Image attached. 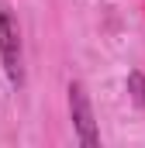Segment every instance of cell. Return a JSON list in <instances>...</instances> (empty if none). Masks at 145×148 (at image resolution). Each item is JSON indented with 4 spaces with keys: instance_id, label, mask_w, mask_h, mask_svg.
<instances>
[{
    "instance_id": "cell-1",
    "label": "cell",
    "mask_w": 145,
    "mask_h": 148,
    "mask_svg": "<svg viewBox=\"0 0 145 148\" xmlns=\"http://www.w3.org/2000/svg\"><path fill=\"white\" fill-rule=\"evenodd\" d=\"M0 62L3 73L14 86H24V45H21V28L17 17L7 3H0Z\"/></svg>"
},
{
    "instance_id": "cell-2",
    "label": "cell",
    "mask_w": 145,
    "mask_h": 148,
    "mask_svg": "<svg viewBox=\"0 0 145 148\" xmlns=\"http://www.w3.org/2000/svg\"><path fill=\"white\" fill-rule=\"evenodd\" d=\"M69 117L72 127H76V138L83 148H97L100 145V131H97V121H93V107H90V93L83 83H69Z\"/></svg>"
},
{
    "instance_id": "cell-3",
    "label": "cell",
    "mask_w": 145,
    "mask_h": 148,
    "mask_svg": "<svg viewBox=\"0 0 145 148\" xmlns=\"http://www.w3.org/2000/svg\"><path fill=\"white\" fill-rule=\"evenodd\" d=\"M128 97L138 110H145V73H138V69L128 73Z\"/></svg>"
}]
</instances>
